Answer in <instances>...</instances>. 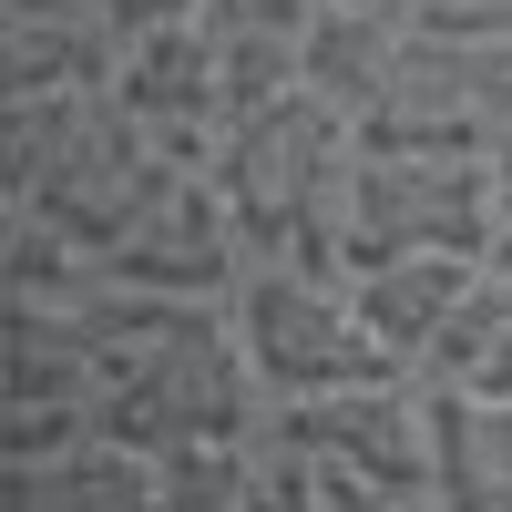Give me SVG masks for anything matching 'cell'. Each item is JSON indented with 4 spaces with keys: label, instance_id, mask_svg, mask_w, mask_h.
<instances>
[{
    "label": "cell",
    "instance_id": "7c38bea8",
    "mask_svg": "<svg viewBox=\"0 0 512 512\" xmlns=\"http://www.w3.org/2000/svg\"><path fill=\"white\" fill-rule=\"evenodd\" d=\"M492 256H451V246H420V256H379V267H349V297L369 338L390 349V369H420V349L441 338V318L482 287Z\"/></svg>",
    "mask_w": 512,
    "mask_h": 512
},
{
    "label": "cell",
    "instance_id": "4fadbf2b",
    "mask_svg": "<svg viewBox=\"0 0 512 512\" xmlns=\"http://www.w3.org/2000/svg\"><path fill=\"white\" fill-rule=\"evenodd\" d=\"M113 62H123L113 21H0V103L72 93V82H113Z\"/></svg>",
    "mask_w": 512,
    "mask_h": 512
},
{
    "label": "cell",
    "instance_id": "44dd1931",
    "mask_svg": "<svg viewBox=\"0 0 512 512\" xmlns=\"http://www.w3.org/2000/svg\"><path fill=\"white\" fill-rule=\"evenodd\" d=\"M113 11V31H154V21H195L205 0H103Z\"/></svg>",
    "mask_w": 512,
    "mask_h": 512
},
{
    "label": "cell",
    "instance_id": "7a4b0ae2",
    "mask_svg": "<svg viewBox=\"0 0 512 512\" xmlns=\"http://www.w3.org/2000/svg\"><path fill=\"white\" fill-rule=\"evenodd\" d=\"M349 164H359V123L297 82V93H277V103L226 123V144H216L205 175L236 205L246 256H297V267H318V277H349V256H338Z\"/></svg>",
    "mask_w": 512,
    "mask_h": 512
},
{
    "label": "cell",
    "instance_id": "8992f818",
    "mask_svg": "<svg viewBox=\"0 0 512 512\" xmlns=\"http://www.w3.org/2000/svg\"><path fill=\"white\" fill-rule=\"evenodd\" d=\"M359 134H390V144H492L512 134V31H441V21H410V52L400 82Z\"/></svg>",
    "mask_w": 512,
    "mask_h": 512
},
{
    "label": "cell",
    "instance_id": "52a82bcc",
    "mask_svg": "<svg viewBox=\"0 0 512 512\" xmlns=\"http://www.w3.org/2000/svg\"><path fill=\"white\" fill-rule=\"evenodd\" d=\"M113 93H123V113H134L175 164H195V175L216 164V144H226V93H216V31H205V21L123 31Z\"/></svg>",
    "mask_w": 512,
    "mask_h": 512
},
{
    "label": "cell",
    "instance_id": "5b68a950",
    "mask_svg": "<svg viewBox=\"0 0 512 512\" xmlns=\"http://www.w3.org/2000/svg\"><path fill=\"white\" fill-rule=\"evenodd\" d=\"M226 318H236L246 379L267 400H318V390H349V379H410L369 338L349 277H318V267H297V256H256L236 277V297H226Z\"/></svg>",
    "mask_w": 512,
    "mask_h": 512
},
{
    "label": "cell",
    "instance_id": "8fae6325",
    "mask_svg": "<svg viewBox=\"0 0 512 512\" xmlns=\"http://www.w3.org/2000/svg\"><path fill=\"white\" fill-rule=\"evenodd\" d=\"M11 472V502L21 512H164V461L113 441L103 420L62 451H31V461H0Z\"/></svg>",
    "mask_w": 512,
    "mask_h": 512
},
{
    "label": "cell",
    "instance_id": "ffe728a7",
    "mask_svg": "<svg viewBox=\"0 0 512 512\" xmlns=\"http://www.w3.org/2000/svg\"><path fill=\"white\" fill-rule=\"evenodd\" d=\"M482 164H492V216H502V256H492V267H512V134H492Z\"/></svg>",
    "mask_w": 512,
    "mask_h": 512
},
{
    "label": "cell",
    "instance_id": "5bb4252c",
    "mask_svg": "<svg viewBox=\"0 0 512 512\" xmlns=\"http://www.w3.org/2000/svg\"><path fill=\"white\" fill-rule=\"evenodd\" d=\"M164 512H256V461H246V431L164 451Z\"/></svg>",
    "mask_w": 512,
    "mask_h": 512
},
{
    "label": "cell",
    "instance_id": "7402d4cb",
    "mask_svg": "<svg viewBox=\"0 0 512 512\" xmlns=\"http://www.w3.org/2000/svg\"><path fill=\"white\" fill-rule=\"evenodd\" d=\"M0 21H113L103 0H0Z\"/></svg>",
    "mask_w": 512,
    "mask_h": 512
},
{
    "label": "cell",
    "instance_id": "ba28073f",
    "mask_svg": "<svg viewBox=\"0 0 512 512\" xmlns=\"http://www.w3.org/2000/svg\"><path fill=\"white\" fill-rule=\"evenodd\" d=\"M103 267H113L123 287H154V297H216V308H226L236 277L256 267V256H246V226H236V205L216 195V175H185L134 236L103 256Z\"/></svg>",
    "mask_w": 512,
    "mask_h": 512
},
{
    "label": "cell",
    "instance_id": "d6986e66",
    "mask_svg": "<svg viewBox=\"0 0 512 512\" xmlns=\"http://www.w3.org/2000/svg\"><path fill=\"white\" fill-rule=\"evenodd\" d=\"M472 390H512V267H502V318H492V349H482Z\"/></svg>",
    "mask_w": 512,
    "mask_h": 512
},
{
    "label": "cell",
    "instance_id": "e0dca14e",
    "mask_svg": "<svg viewBox=\"0 0 512 512\" xmlns=\"http://www.w3.org/2000/svg\"><path fill=\"white\" fill-rule=\"evenodd\" d=\"M308 11H318V0H205L195 21L216 31V41H297Z\"/></svg>",
    "mask_w": 512,
    "mask_h": 512
},
{
    "label": "cell",
    "instance_id": "3957f363",
    "mask_svg": "<svg viewBox=\"0 0 512 512\" xmlns=\"http://www.w3.org/2000/svg\"><path fill=\"white\" fill-rule=\"evenodd\" d=\"M256 379H246V349H236V318L216 297H154V318L123 338V359L103 379L93 420L134 451H185V441H226L256 420Z\"/></svg>",
    "mask_w": 512,
    "mask_h": 512
},
{
    "label": "cell",
    "instance_id": "9c48e42d",
    "mask_svg": "<svg viewBox=\"0 0 512 512\" xmlns=\"http://www.w3.org/2000/svg\"><path fill=\"white\" fill-rule=\"evenodd\" d=\"M400 52H410V0H318L297 31V82L349 123H369L400 82Z\"/></svg>",
    "mask_w": 512,
    "mask_h": 512
},
{
    "label": "cell",
    "instance_id": "ac0fdd59",
    "mask_svg": "<svg viewBox=\"0 0 512 512\" xmlns=\"http://www.w3.org/2000/svg\"><path fill=\"white\" fill-rule=\"evenodd\" d=\"M410 21H441V31H512V0H410Z\"/></svg>",
    "mask_w": 512,
    "mask_h": 512
},
{
    "label": "cell",
    "instance_id": "2e32d148",
    "mask_svg": "<svg viewBox=\"0 0 512 512\" xmlns=\"http://www.w3.org/2000/svg\"><path fill=\"white\" fill-rule=\"evenodd\" d=\"M216 93H226V123L297 93V41H216Z\"/></svg>",
    "mask_w": 512,
    "mask_h": 512
},
{
    "label": "cell",
    "instance_id": "6da1fadb",
    "mask_svg": "<svg viewBox=\"0 0 512 512\" xmlns=\"http://www.w3.org/2000/svg\"><path fill=\"white\" fill-rule=\"evenodd\" d=\"M195 164H175L113 82H72V93H21L0 103V205L52 216L72 246L113 256Z\"/></svg>",
    "mask_w": 512,
    "mask_h": 512
},
{
    "label": "cell",
    "instance_id": "30bf717a",
    "mask_svg": "<svg viewBox=\"0 0 512 512\" xmlns=\"http://www.w3.org/2000/svg\"><path fill=\"white\" fill-rule=\"evenodd\" d=\"M431 410V482L441 512H512V390H472V379H420Z\"/></svg>",
    "mask_w": 512,
    "mask_h": 512
},
{
    "label": "cell",
    "instance_id": "9a60e30c",
    "mask_svg": "<svg viewBox=\"0 0 512 512\" xmlns=\"http://www.w3.org/2000/svg\"><path fill=\"white\" fill-rule=\"evenodd\" d=\"M492 318H502V267H482V287H472V297H461V308L441 318V338L420 349V369H410V379H431V390H441V379H482Z\"/></svg>",
    "mask_w": 512,
    "mask_h": 512
},
{
    "label": "cell",
    "instance_id": "277c9868",
    "mask_svg": "<svg viewBox=\"0 0 512 512\" xmlns=\"http://www.w3.org/2000/svg\"><path fill=\"white\" fill-rule=\"evenodd\" d=\"M420 246L502 256L492 164H482L472 144H390V134H359L338 256H349V267H379V256H420Z\"/></svg>",
    "mask_w": 512,
    "mask_h": 512
}]
</instances>
